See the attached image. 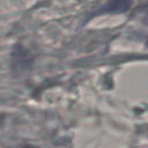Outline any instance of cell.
Here are the masks:
<instances>
[{"instance_id": "cell-1", "label": "cell", "mask_w": 148, "mask_h": 148, "mask_svg": "<svg viewBox=\"0 0 148 148\" xmlns=\"http://www.w3.org/2000/svg\"><path fill=\"white\" fill-rule=\"evenodd\" d=\"M130 6V0H111L109 5L106 6L108 10L111 12H118V10H124Z\"/></svg>"}]
</instances>
